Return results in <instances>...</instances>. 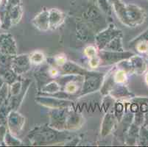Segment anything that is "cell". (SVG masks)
I'll return each mask as SVG.
<instances>
[{
  "instance_id": "obj_16",
  "label": "cell",
  "mask_w": 148,
  "mask_h": 147,
  "mask_svg": "<svg viewBox=\"0 0 148 147\" xmlns=\"http://www.w3.org/2000/svg\"><path fill=\"white\" fill-rule=\"evenodd\" d=\"M33 24L41 31H47L49 29V10H43L35 16L32 21Z\"/></svg>"
},
{
  "instance_id": "obj_44",
  "label": "cell",
  "mask_w": 148,
  "mask_h": 147,
  "mask_svg": "<svg viewBox=\"0 0 148 147\" xmlns=\"http://www.w3.org/2000/svg\"><path fill=\"white\" fill-rule=\"evenodd\" d=\"M145 82H146L147 85H148V71L147 72L146 75H145Z\"/></svg>"
},
{
  "instance_id": "obj_34",
  "label": "cell",
  "mask_w": 148,
  "mask_h": 147,
  "mask_svg": "<svg viewBox=\"0 0 148 147\" xmlns=\"http://www.w3.org/2000/svg\"><path fill=\"white\" fill-rule=\"evenodd\" d=\"M8 84L5 83L2 88L0 89V108L5 103L8 96Z\"/></svg>"
},
{
  "instance_id": "obj_23",
  "label": "cell",
  "mask_w": 148,
  "mask_h": 147,
  "mask_svg": "<svg viewBox=\"0 0 148 147\" xmlns=\"http://www.w3.org/2000/svg\"><path fill=\"white\" fill-rule=\"evenodd\" d=\"M140 126L137 125L134 122L129 125V128L127 132V144H136L137 142L138 137V133H139Z\"/></svg>"
},
{
  "instance_id": "obj_1",
  "label": "cell",
  "mask_w": 148,
  "mask_h": 147,
  "mask_svg": "<svg viewBox=\"0 0 148 147\" xmlns=\"http://www.w3.org/2000/svg\"><path fill=\"white\" fill-rule=\"evenodd\" d=\"M72 137L69 131L58 130L49 125L36 126L28 135L29 141L34 145L57 144L69 141Z\"/></svg>"
},
{
  "instance_id": "obj_10",
  "label": "cell",
  "mask_w": 148,
  "mask_h": 147,
  "mask_svg": "<svg viewBox=\"0 0 148 147\" xmlns=\"http://www.w3.org/2000/svg\"><path fill=\"white\" fill-rule=\"evenodd\" d=\"M36 102L42 106L50 109L64 108V107H70L72 105V101L59 99V98L49 96L38 97L36 99Z\"/></svg>"
},
{
  "instance_id": "obj_19",
  "label": "cell",
  "mask_w": 148,
  "mask_h": 147,
  "mask_svg": "<svg viewBox=\"0 0 148 147\" xmlns=\"http://www.w3.org/2000/svg\"><path fill=\"white\" fill-rule=\"evenodd\" d=\"M109 94H111L112 98H116V99L130 98L134 96V94L130 92L127 88L122 84L115 85Z\"/></svg>"
},
{
  "instance_id": "obj_17",
  "label": "cell",
  "mask_w": 148,
  "mask_h": 147,
  "mask_svg": "<svg viewBox=\"0 0 148 147\" xmlns=\"http://www.w3.org/2000/svg\"><path fill=\"white\" fill-rule=\"evenodd\" d=\"M66 15L60 10L52 8L49 10V29H56L64 23Z\"/></svg>"
},
{
  "instance_id": "obj_25",
  "label": "cell",
  "mask_w": 148,
  "mask_h": 147,
  "mask_svg": "<svg viewBox=\"0 0 148 147\" xmlns=\"http://www.w3.org/2000/svg\"><path fill=\"white\" fill-rule=\"evenodd\" d=\"M60 91H61V87L56 79V80L49 81L47 83H46L41 88V92L46 93L47 96L52 95V94H56Z\"/></svg>"
},
{
  "instance_id": "obj_8",
  "label": "cell",
  "mask_w": 148,
  "mask_h": 147,
  "mask_svg": "<svg viewBox=\"0 0 148 147\" xmlns=\"http://www.w3.org/2000/svg\"><path fill=\"white\" fill-rule=\"evenodd\" d=\"M70 110H69V107L52 109L49 113V126L58 130L66 131L65 130L66 120Z\"/></svg>"
},
{
  "instance_id": "obj_35",
  "label": "cell",
  "mask_w": 148,
  "mask_h": 147,
  "mask_svg": "<svg viewBox=\"0 0 148 147\" xmlns=\"http://www.w3.org/2000/svg\"><path fill=\"white\" fill-rule=\"evenodd\" d=\"M9 112L10 110L5 103L0 108V125H7V119Z\"/></svg>"
},
{
  "instance_id": "obj_30",
  "label": "cell",
  "mask_w": 148,
  "mask_h": 147,
  "mask_svg": "<svg viewBox=\"0 0 148 147\" xmlns=\"http://www.w3.org/2000/svg\"><path fill=\"white\" fill-rule=\"evenodd\" d=\"M77 32L78 33L80 38H83V40H87V38L90 35L91 32H89V29L88 26L85 25L84 24H78L77 26Z\"/></svg>"
},
{
  "instance_id": "obj_41",
  "label": "cell",
  "mask_w": 148,
  "mask_h": 147,
  "mask_svg": "<svg viewBox=\"0 0 148 147\" xmlns=\"http://www.w3.org/2000/svg\"><path fill=\"white\" fill-rule=\"evenodd\" d=\"M21 0H7V5L8 6H16V5H19V2Z\"/></svg>"
},
{
  "instance_id": "obj_38",
  "label": "cell",
  "mask_w": 148,
  "mask_h": 147,
  "mask_svg": "<svg viewBox=\"0 0 148 147\" xmlns=\"http://www.w3.org/2000/svg\"><path fill=\"white\" fill-rule=\"evenodd\" d=\"M7 132H8V129L6 127V125H0V144L5 143Z\"/></svg>"
},
{
  "instance_id": "obj_39",
  "label": "cell",
  "mask_w": 148,
  "mask_h": 147,
  "mask_svg": "<svg viewBox=\"0 0 148 147\" xmlns=\"http://www.w3.org/2000/svg\"><path fill=\"white\" fill-rule=\"evenodd\" d=\"M55 61H56V64L60 67L66 62V58L64 56H62V55H57L55 57Z\"/></svg>"
},
{
  "instance_id": "obj_24",
  "label": "cell",
  "mask_w": 148,
  "mask_h": 147,
  "mask_svg": "<svg viewBox=\"0 0 148 147\" xmlns=\"http://www.w3.org/2000/svg\"><path fill=\"white\" fill-rule=\"evenodd\" d=\"M103 50L112 51V52H123L124 49L122 46V34L114 38L107 45L105 46Z\"/></svg>"
},
{
  "instance_id": "obj_13",
  "label": "cell",
  "mask_w": 148,
  "mask_h": 147,
  "mask_svg": "<svg viewBox=\"0 0 148 147\" xmlns=\"http://www.w3.org/2000/svg\"><path fill=\"white\" fill-rule=\"evenodd\" d=\"M31 84L30 80H27L23 82V88L21 92L19 94L16 96H10L9 98H8L7 101L5 102V105H6L7 107L8 108L10 111L11 110H16L18 108L20 105H21V102H22L23 99L25 98V94L27 92V90L29 87V85Z\"/></svg>"
},
{
  "instance_id": "obj_45",
  "label": "cell",
  "mask_w": 148,
  "mask_h": 147,
  "mask_svg": "<svg viewBox=\"0 0 148 147\" xmlns=\"http://www.w3.org/2000/svg\"><path fill=\"white\" fill-rule=\"evenodd\" d=\"M90 1H91V2H95V1H96V0H90Z\"/></svg>"
},
{
  "instance_id": "obj_12",
  "label": "cell",
  "mask_w": 148,
  "mask_h": 147,
  "mask_svg": "<svg viewBox=\"0 0 148 147\" xmlns=\"http://www.w3.org/2000/svg\"><path fill=\"white\" fill-rule=\"evenodd\" d=\"M0 52L10 57L16 55V44L13 36L10 33L0 34Z\"/></svg>"
},
{
  "instance_id": "obj_26",
  "label": "cell",
  "mask_w": 148,
  "mask_h": 147,
  "mask_svg": "<svg viewBox=\"0 0 148 147\" xmlns=\"http://www.w3.org/2000/svg\"><path fill=\"white\" fill-rule=\"evenodd\" d=\"M85 17H86V19L88 20V21H91V22L99 21V19L102 18L99 10H97L94 7L88 8L87 11L85 13Z\"/></svg>"
},
{
  "instance_id": "obj_27",
  "label": "cell",
  "mask_w": 148,
  "mask_h": 147,
  "mask_svg": "<svg viewBox=\"0 0 148 147\" xmlns=\"http://www.w3.org/2000/svg\"><path fill=\"white\" fill-rule=\"evenodd\" d=\"M138 144L140 146H148V129L145 125L140 127Z\"/></svg>"
},
{
  "instance_id": "obj_31",
  "label": "cell",
  "mask_w": 148,
  "mask_h": 147,
  "mask_svg": "<svg viewBox=\"0 0 148 147\" xmlns=\"http://www.w3.org/2000/svg\"><path fill=\"white\" fill-rule=\"evenodd\" d=\"M23 88V83L21 81L16 80L15 81L14 83L10 84V96H16L19 94L21 92Z\"/></svg>"
},
{
  "instance_id": "obj_20",
  "label": "cell",
  "mask_w": 148,
  "mask_h": 147,
  "mask_svg": "<svg viewBox=\"0 0 148 147\" xmlns=\"http://www.w3.org/2000/svg\"><path fill=\"white\" fill-rule=\"evenodd\" d=\"M0 77L2 78L5 83L8 85L12 84L15 81L18 80V75L15 73L10 66L0 67Z\"/></svg>"
},
{
  "instance_id": "obj_18",
  "label": "cell",
  "mask_w": 148,
  "mask_h": 147,
  "mask_svg": "<svg viewBox=\"0 0 148 147\" xmlns=\"http://www.w3.org/2000/svg\"><path fill=\"white\" fill-rule=\"evenodd\" d=\"M115 114L112 113H108L105 116L101 125V135L106 136L112 132L115 126L116 122Z\"/></svg>"
},
{
  "instance_id": "obj_6",
  "label": "cell",
  "mask_w": 148,
  "mask_h": 147,
  "mask_svg": "<svg viewBox=\"0 0 148 147\" xmlns=\"http://www.w3.org/2000/svg\"><path fill=\"white\" fill-rule=\"evenodd\" d=\"M135 54L130 52H112V51L100 50L99 59L103 65H112L122 60H127Z\"/></svg>"
},
{
  "instance_id": "obj_32",
  "label": "cell",
  "mask_w": 148,
  "mask_h": 147,
  "mask_svg": "<svg viewBox=\"0 0 148 147\" xmlns=\"http://www.w3.org/2000/svg\"><path fill=\"white\" fill-rule=\"evenodd\" d=\"M5 144L7 146H16V145H20L21 144V141L17 138L16 136L13 135L8 130L5 135Z\"/></svg>"
},
{
  "instance_id": "obj_46",
  "label": "cell",
  "mask_w": 148,
  "mask_h": 147,
  "mask_svg": "<svg viewBox=\"0 0 148 147\" xmlns=\"http://www.w3.org/2000/svg\"><path fill=\"white\" fill-rule=\"evenodd\" d=\"M2 0H0V5H1V3H2Z\"/></svg>"
},
{
  "instance_id": "obj_15",
  "label": "cell",
  "mask_w": 148,
  "mask_h": 147,
  "mask_svg": "<svg viewBox=\"0 0 148 147\" xmlns=\"http://www.w3.org/2000/svg\"><path fill=\"white\" fill-rule=\"evenodd\" d=\"M59 71L63 75H80L83 76L88 71L76 63L70 61H66L63 66L59 67Z\"/></svg>"
},
{
  "instance_id": "obj_42",
  "label": "cell",
  "mask_w": 148,
  "mask_h": 147,
  "mask_svg": "<svg viewBox=\"0 0 148 147\" xmlns=\"http://www.w3.org/2000/svg\"><path fill=\"white\" fill-rule=\"evenodd\" d=\"M148 125V112L145 115V126Z\"/></svg>"
},
{
  "instance_id": "obj_33",
  "label": "cell",
  "mask_w": 148,
  "mask_h": 147,
  "mask_svg": "<svg viewBox=\"0 0 148 147\" xmlns=\"http://www.w3.org/2000/svg\"><path fill=\"white\" fill-rule=\"evenodd\" d=\"M137 43H145V44H148V28L138 37L136 38L134 40H132L130 43V46H134Z\"/></svg>"
},
{
  "instance_id": "obj_3",
  "label": "cell",
  "mask_w": 148,
  "mask_h": 147,
  "mask_svg": "<svg viewBox=\"0 0 148 147\" xmlns=\"http://www.w3.org/2000/svg\"><path fill=\"white\" fill-rule=\"evenodd\" d=\"M104 77L105 75L103 73L88 71L84 75L83 87L79 96L91 94L101 88L104 81Z\"/></svg>"
},
{
  "instance_id": "obj_21",
  "label": "cell",
  "mask_w": 148,
  "mask_h": 147,
  "mask_svg": "<svg viewBox=\"0 0 148 147\" xmlns=\"http://www.w3.org/2000/svg\"><path fill=\"white\" fill-rule=\"evenodd\" d=\"M85 55L89 58V66L91 68H97L100 64V59L97 49L94 46H88L84 50Z\"/></svg>"
},
{
  "instance_id": "obj_14",
  "label": "cell",
  "mask_w": 148,
  "mask_h": 147,
  "mask_svg": "<svg viewBox=\"0 0 148 147\" xmlns=\"http://www.w3.org/2000/svg\"><path fill=\"white\" fill-rule=\"evenodd\" d=\"M84 122V118L81 114L70 110L67 116L65 124V130L73 131L81 127Z\"/></svg>"
},
{
  "instance_id": "obj_29",
  "label": "cell",
  "mask_w": 148,
  "mask_h": 147,
  "mask_svg": "<svg viewBox=\"0 0 148 147\" xmlns=\"http://www.w3.org/2000/svg\"><path fill=\"white\" fill-rule=\"evenodd\" d=\"M114 76L116 83L123 84V83H125L126 79H127V71L120 68L116 72L114 73Z\"/></svg>"
},
{
  "instance_id": "obj_11",
  "label": "cell",
  "mask_w": 148,
  "mask_h": 147,
  "mask_svg": "<svg viewBox=\"0 0 148 147\" xmlns=\"http://www.w3.org/2000/svg\"><path fill=\"white\" fill-rule=\"evenodd\" d=\"M29 55H16L13 57L10 63V67L18 75H23L29 71L31 67Z\"/></svg>"
},
{
  "instance_id": "obj_43",
  "label": "cell",
  "mask_w": 148,
  "mask_h": 147,
  "mask_svg": "<svg viewBox=\"0 0 148 147\" xmlns=\"http://www.w3.org/2000/svg\"><path fill=\"white\" fill-rule=\"evenodd\" d=\"M5 81L3 80V79H2V78L0 77V89L2 88V86L4 85V84H5Z\"/></svg>"
},
{
  "instance_id": "obj_4",
  "label": "cell",
  "mask_w": 148,
  "mask_h": 147,
  "mask_svg": "<svg viewBox=\"0 0 148 147\" xmlns=\"http://www.w3.org/2000/svg\"><path fill=\"white\" fill-rule=\"evenodd\" d=\"M126 26L129 27H135L145 22L147 14L143 8L138 5L128 4L125 5Z\"/></svg>"
},
{
  "instance_id": "obj_5",
  "label": "cell",
  "mask_w": 148,
  "mask_h": 147,
  "mask_svg": "<svg viewBox=\"0 0 148 147\" xmlns=\"http://www.w3.org/2000/svg\"><path fill=\"white\" fill-rule=\"evenodd\" d=\"M121 34L122 31L117 29L114 24H110L106 29L101 31L95 36L97 46L99 50H103L111 40Z\"/></svg>"
},
{
  "instance_id": "obj_40",
  "label": "cell",
  "mask_w": 148,
  "mask_h": 147,
  "mask_svg": "<svg viewBox=\"0 0 148 147\" xmlns=\"http://www.w3.org/2000/svg\"><path fill=\"white\" fill-rule=\"evenodd\" d=\"M130 111L133 113H136L139 110V106H138V103H133L131 105H130Z\"/></svg>"
},
{
  "instance_id": "obj_36",
  "label": "cell",
  "mask_w": 148,
  "mask_h": 147,
  "mask_svg": "<svg viewBox=\"0 0 148 147\" xmlns=\"http://www.w3.org/2000/svg\"><path fill=\"white\" fill-rule=\"evenodd\" d=\"M100 9L107 14H111V8L108 0H97Z\"/></svg>"
},
{
  "instance_id": "obj_7",
  "label": "cell",
  "mask_w": 148,
  "mask_h": 147,
  "mask_svg": "<svg viewBox=\"0 0 148 147\" xmlns=\"http://www.w3.org/2000/svg\"><path fill=\"white\" fill-rule=\"evenodd\" d=\"M25 124V118L16 110L9 112L7 119V126L8 131L13 135L17 137L22 132Z\"/></svg>"
},
{
  "instance_id": "obj_37",
  "label": "cell",
  "mask_w": 148,
  "mask_h": 147,
  "mask_svg": "<svg viewBox=\"0 0 148 147\" xmlns=\"http://www.w3.org/2000/svg\"><path fill=\"white\" fill-rule=\"evenodd\" d=\"M13 57L8 56L0 52V67L10 66V63Z\"/></svg>"
},
{
  "instance_id": "obj_22",
  "label": "cell",
  "mask_w": 148,
  "mask_h": 147,
  "mask_svg": "<svg viewBox=\"0 0 148 147\" xmlns=\"http://www.w3.org/2000/svg\"><path fill=\"white\" fill-rule=\"evenodd\" d=\"M7 10L10 16L12 25L18 24L22 16V10H21V6L19 5L12 7L7 5Z\"/></svg>"
},
{
  "instance_id": "obj_2",
  "label": "cell",
  "mask_w": 148,
  "mask_h": 147,
  "mask_svg": "<svg viewBox=\"0 0 148 147\" xmlns=\"http://www.w3.org/2000/svg\"><path fill=\"white\" fill-rule=\"evenodd\" d=\"M56 80L60 84L62 91L71 96L77 94L79 96L83 87L84 76L80 75H64Z\"/></svg>"
},
{
  "instance_id": "obj_28",
  "label": "cell",
  "mask_w": 148,
  "mask_h": 147,
  "mask_svg": "<svg viewBox=\"0 0 148 147\" xmlns=\"http://www.w3.org/2000/svg\"><path fill=\"white\" fill-rule=\"evenodd\" d=\"M29 59L32 63L38 65L42 63L45 60V56L44 53L40 51H35L29 55Z\"/></svg>"
},
{
  "instance_id": "obj_9",
  "label": "cell",
  "mask_w": 148,
  "mask_h": 147,
  "mask_svg": "<svg viewBox=\"0 0 148 147\" xmlns=\"http://www.w3.org/2000/svg\"><path fill=\"white\" fill-rule=\"evenodd\" d=\"M122 61L119 66L122 67V69H124L127 72H132L142 75L146 71L147 64L145 60L142 57L134 55L129 59Z\"/></svg>"
}]
</instances>
